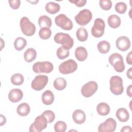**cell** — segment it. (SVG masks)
Returning a JSON list of instances; mask_svg holds the SVG:
<instances>
[{
    "instance_id": "6da1fadb",
    "label": "cell",
    "mask_w": 132,
    "mask_h": 132,
    "mask_svg": "<svg viewBox=\"0 0 132 132\" xmlns=\"http://www.w3.org/2000/svg\"><path fill=\"white\" fill-rule=\"evenodd\" d=\"M54 41L56 43L61 44L65 48L70 49L74 44L73 39L68 34L63 32L57 33L54 38Z\"/></svg>"
},
{
    "instance_id": "7a4b0ae2",
    "label": "cell",
    "mask_w": 132,
    "mask_h": 132,
    "mask_svg": "<svg viewBox=\"0 0 132 132\" xmlns=\"http://www.w3.org/2000/svg\"><path fill=\"white\" fill-rule=\"evenodd\" d=\"M108 61L116 71L120 73L124 71L125 64L123 57L120 54L117 53L112 54L109 57Z\"/></svg>"
},
{
    "instance_id": "3957f363",
    "label": "cell",
    "mask_w": 132,
    "mask_h": 132,
    "mask_svg": "<svg viewBox=\"0 0 132 132\" xmlns=\"http://www.w3.org/2000/svg\"><path fill=\"white\" fill-rule=\"evenodd\" d=\"M110 89L111 92L116 95L121 94L124 91L123 80L119 76H112L110 79Z\"/></svg>"
},
{
    "instance_id": "277c9868",
    "label": "cell",
    "mask_w": 132,
    "mask_h": 132,
    "mask_svg": "<svg viewBox=\"0 0 132 132\" xmlns=\"http://www.w3.org/2000/svg\"><path fill=\"white\" fill-rule=\"evenodd\" d=\"M20 28L23 34L27 36H32L36 31V26L26 16L21 18L20 22Z\"/></svg>"
},
{
    "instance_id": "5b68a950",
    "label": "cell",
    "mask_w": 132,
    "mask_h": 132,
    "mask_svg": "<svg viewBox=\"0 0 132 132\" xmlns=\"http://www.w3.org/2000/svg\"><path fill=\"white\" fill-rule=\"evenodd\" d=\"M47 120L43 115H40L36 118L35 121L30 127L29 130L30 132H40L46 128L47 126Z\"/></svg>"
},
{
    "instance_id": "8992f818",
    "label": "cell",
    "mask_w": 132,
    "mask_h": 132,
    "mask_svg": "<svg viewBox=\"0 0 132 132\" xmlns=\"http://www.w3.org/2000/svg\"><path fill=\"white\" fill-rule=\"evenodd\" d=\"M54 69L53 64L49 61H39L35 63L32 65V70L38 74L49 73Z\"/></svg>"
},
{
    "instance_id": "52a82bcc",
    "label": "cell",
    "mask_w": 132,
    "mask_h": 132,
    "mask_svg": "<svg viewBox=\"0 0 132 132\" xmlns=\"http://www.w3.org/2000/svg\"><path fill=\"white\" fill-rule=\"evenodd\" d=\"M92 18V12L87 9L80 10L75 16L76 23L81 26H85L89 23Z\"/></svg>"
},
{
    "instance_id": "ba28073f",
    "label": "cell",
    "mask_w": 132,
    "mask_h": 132,
    "mask_svg": "<svg viewBox=\"0 0 132 132\" xmlns=\"http://www.w3.org/2000/svg\"><path fill=\"white\" fill-rule=\"evenodd\" d=\"M59 71L62 74L73 73L77 69V64L73 59H69L60 64Z\"/></svg>"
},
{
    "instance_id": "9c48e42d",
    "label": "cell",
    "mask_w": 132,
    "mask_h": 132,
    "mask_svg": "<svg viewBox=\"0 0 132 132\" xmlns=\"http://www.w3.org/2000/svg\"><path fill=\"white\" fill-rule=\"evenodd\" d=\"M55 22L57 26L63 30H71L73 26L72 21L64 14H60L56 16L55 19Z\"/></svg>"
},
{
    "instance_id": "30bf717a",
    "label": "cell",
    "mask_w": 132,
    "mask_h": 132,
    "mask_svg": "<svg viewBox=\"0 0 132 132\" xmlns=\"http://www.w3.org/2000/svg\"><path fill=\"white\" fill-rule=\"evenodd\" d=\"M105 27L104 21L101 18H96L94 22V25L91 28V34L95 38L102 37L104 33Z\"/></svg>"
},
{
    "instance_id": "8fae6325",
    "label": "cell",
    "mask_w": 132,
    "mask_h": 132,
    "mask_svg": "<svg viewBox=\"0 0 132 132\" xmlns=\"http://www.w3.org/2000/svg\"><path fill=\"white\" fill-rule=\"evenodd\" d=\"M97 89V84L94 81H90L82 87L81 93L84 97H89L96 92Z\"/></svg>"
},
{
    "instance_id": "7c38bea8",
    "label": "cell",
    "mask_w": 132,
    "mask_h": 132,
    "mask_svg": "<svg viewBox=\"0 0 132 132\" xmlns=\"http://www.w3.org/2000/svg\"><path fill=\"white\" fill-rule=\"evenodd\" d=\"M48 77L46 75H39L32 80L31 84V88L36 91L42 90L48 82Z\"/></svg>"
},
{
    "instance_id": "4fadbf2b",
    "label": "cell",
    "mask_w": 132,
    "mask_h": 132,
    "mask_svg": "<svg viewBox=\"0 0 132 132\" xmlns=\"http://www.w3.org/2000/svg\"><path fill=\"white\" fill-rule=\"evenodd\" d=\"M116 127V121L113 118H109L98 126V131L99 132H113L115 130Z\"/></svg>"
},
{
    "instance_id": "5bb4252c",
    "label": "cell",
    "mask_w": 132,
    "mask_h": 132,
    "mask_svg": "<svg viewBox=\"0 0 132 132\" xmlns=\"http://www.w3.org/2000/svg\"><path fill=\"white\" fill-rule=\"evenodd\" d=\"M116 46L117 48L121 51H126L130 46V41L126 36H121L117 38L116 40Z\"/></svg>"
},
{
    "instance_id": "9a60e30c",
    "label": "cell",
    "mask_w": 132,
    "mask_h": 132,
    "mask_svg": "<svg viewBox=\"0 0 132 132\" xmlns=\"http://www.w3.org/2000/svg\"><path fill=\"white\" fill-rule=\"evenodd\" d=\"M23 93L20 89H13L11 90L8 94V98L12 103L18 102L22 100Z\"/></svg>"
},
{
    "instance_id": "2e32d148",
    "label": "cell",
    "mask_w": 132,
    "mask_h": 132,
    "mask_svg": "<svg viewBox=\"0 0 132 132\" xmlns=\"http://www.w3.org/2000/svg\"><path fill=\"white\" fill-rule=\"evenodd\" d=\"M72 118L74 122L76 124H81L85 122L86 116L83 110L81 109H76L73 112Z\"/></svg>"
},
{
    "instance_id": "e0dca14e",
    "label": "cell",
    "mask_w": 132,
    "mask_h": 132,
    "mask_svg": "<svg viewBox=\"0 0 132 132\" xmlns=\"http://www.w3.org/2000/svg\"><path fill=\"white\" fill-rule=\"evenodd\" d=\"M118 119L122 122H127L129 118V114L126 109L124 108H119L116 113Z\"/></svg>"
},
{
    "instance_id": "ac0fdd59",
    "label": "cell",
    "mask_w": 132,
    "mask_h": 132,
    "mask_svg": "<svg viewBox=\"0 0 132 132\" xmlns=\"http://www.w3.org/2000/svg\"><path fill=\"white\" fill-rule=\"evenodd\" d=\"M75 57L78 61H82L87 59L88 56V52L85 47L79 46L75 50Z\"/></svg>"
},
{
    "instance_id": "d6986e66",
    "label": "cell",
    "mask_w": 132,
    "mask_h": 132,
    "mask_svg": "<svg viewBox=\"0 0 132 132\" xmlns=\"http://www.w3.org/2000/svg\"><path fill=\"white\" fill-rule=\"evenodd\" d=\"M42 103L46 105H51L54 101V95L53 93L48 90L44 91L42 95Z\"/></svg>"
},
{
    "instance_id": "ffe728a7",
    "label": "cell",
    "mask_w": 132,
    "mask_h": 132,
    "mask_svg": "<svg viewBox=\"0 0 132 132\" xmlns=\"http://www.w3.org/2000/svg\"><path fill=\"white\" fill-rule=\"evenodd\" d=\"M110 106L105 102H101L97 104L96 107V111L97 113L102 116H106L110 112Z\"/></svg>"
},
{
    "instance_id": "44dd1931",
    "label": "cell",
    "mask_w": 132,
    "mask_h": 132,
    "mask_svg": "<svg viewBox=\"0 0 132 132\" xmlns=\"http://www.w3.org/2000/svg\"><path fill=\"white\" fill-rule=\"evenodd\" d=\"M108 24L109 26L112 28H116L120 26L121 24L120 18L116 14H112L108 18Z\"/></svg>"
},
{
    "instance_id": "7402d4cb",
    "label": "cell",
    "mask_w": 132,
    "mask_h": 132,
    "mask_svg": "<svg viewBox=\"0 0 132 132\" xmlns=\"http://www.w3.org/2000/svg\"><path fill=\"white\" fill-rule=\"evenodd\" d=\"M30 110V107L26 103H22L20 104L19 105L16 109L18 114L22 117L27 116L29 114Z\"/></svg>"
},
{
    "instance_id": "603a6c76",
    "label": "cell",
    "mask_w": 132,
    "mask_h": 132,
    "mask_svg": "<svg viewBox=\"0 0 132 132\" xmlns=\"http://www.w3.org/2000/svg\"><path fill=\"white\" fill-rule=\"evenodd\" d=\"M45 8L48 13L54 14L60 10V6L57 3L53 2H49L46 4Z\"/></svg>"
},
{
    "instance_id": "cb8c5ba5",
    "label": "cell",
    "mask_w": 132,
    "mask_h": 132,
    "mask_svg": "<svg viewBox=\"0 0 132 132\" xmlns=\"http://www.w3.org/2000/svg\"><path fill=\"white\" fill-rule=\"evenodd\" d=\"M37 56V52L33 48H29L24 53V58L27 62H30L34 60Z\"/></svg>"
},
{
    "instance_id": "d4e9b609",
    "label": "cell",
    "mask_w": 132,
    "mask_h": 132,
    "mask_svg": "<svg viewBox=\"0 0 132 132\" xmlns=\"http://www.w3.org/2000/svg\"><path fill=\"white\" fill-rule=\"evenodd\" d=\"M38 24L41 28H50L52 26L51 19L47 15H41L38 19Z\"/></svg>"
},
{
    "instance_id": "484cf974",
    "label": "cell",
    "mask_w": 132,
    "mask_h": 132,
    "mask_svg": "<svg viewBox=\"0 0 132 132\" xmlns=\"http://www.w3.org/2000/svg\"><path fill=\"white\" fill-rule=\"evenodd\" d=\"M97 47L98 51L101 53L106 54L110 51V44L108 41L103 40L98 43Z\"/></svg>"
},
{
    "instance_id": "4316f807",
    "label": "cell",
    "mask_w": 132,
    "mask_h": 132,
    "mask_svg": "<svg viewBox=\"0 0 132 132\" xmlns=\"http://www.w3.org/2000/svg\"><path fill=\"white\" fill-rule=\"evenodd\" d=\"M67 81L62 77H58L54 81L53 85L54 88L57 90H62L65 89L67 86Z\"/></svg>"
},
{
    "instance_id": "83f0119b",
    "label": "cell",
    "mask_w": 132,
    "mask_h": 132,
    "mask_svg": "<svg viewBox=\"0 0 132 132\" xmlns=\"http://www.w3.org/2000/svg\"><path fill=\"white\" fill-rule=\"evenodd\" d=\"M76 35L77 39L81 42L86 41L88 36L87 30L83 27H80L77 30Z\"/></svg>"
},
{
    "instance_id": "f1b7e54d",
    "label": "cell",
    "mask_w": 132,
    "mask_h": 132,
    "mask_svg": "<svg viewBox=\"0 0 132 132\" xmlns=\"http://www.w3.org/2000/svg\"><path fill=\"white\" fill-rule=\"evenodd\" d=\"M26 40L22 37H18L14 42V46L17 51H21L26 46Z\"/></svg>"
},
{
    "instance_id": "f546056e",
    "label": "cell",
    "mask_w": 132,
    "mask_h": 132,
    "mask_svg": "<svg viewBox=\"0 0 132 132\" xmlns=\"http://www.w3.org/2000/svg\"><path fill=\"white\" fill-rule=\"evenodd\" d=\"M11 83L16 86H20L24 82V77L20 73H15L10 78Z\"/></svg>"
},
{
    "instance_id": "4dcf8cb0",
    "label": "cell",
    "mask_w": 132,
    "mask_h": 132,
    "mask_svg": "<svg viewBox=\"0 0 132 132\" xmlns=\"http://www.w3.org/2000/svg\"><path fill=\"white\" fill-rule=\"evenodd\" d=\"M52 35V31L48 27L41 28L39 31V35L40 38L43 40H46L50 38Z\"/></svg>"
},
{
    "instance_id": "1f68e13d",
    "label": "cell",
    "mask_w": 132,
    "mask_h": 132,
    "mask_svg": "<svg viewBox=\"0 0 132 132\" xmlns=\"http://www.w3.org/2000/svg\"><path fill=\"white\" fill-rule=\"evenodd\" d=\"M69 50L64 48L62 46L59 47L56 52V55L60 59H64L69 56Z\"/></svg>"
},
{
    "instance_id": "d6a6232c",
    "label": "cell",
    "mask_w": 132,
    "mask_h": 132,
    "mask_svg": "<svg viewBox=\"0 0 132 132\" xmlns=\"http://www.w3.org/2000/svg\"><path fill=\"white\" fill-rule=\"evenodd\" d=\"M67 128L66 123L62 121L57 122L54 125V130L56 132H64Z\"/></svg>"
},
{
    "instance_id": "836d02e7",
    "label": "cell",
    "mask_w": 132,
    "mask_h": 132,
    "mask_svg": "<svg viewBox=\"0 0 132 132\" xmlns=\"http://www.w3.org/2000/svg\"><path fill=\"white\" fill-rule=\"evenodd\" d=\"M115 10L118 13L123 14L127 10V5L124 2H118L115 5Z\"/></svg>"
},
{
    "instance_id": "e575fe53",
    "label": "cell",
    "mask_w": 132,
    "mask_h": 132,
    "mask_svg": "<svg viewBox=\"0 0 132 132\" xmlns=\"http://www.w3.org/2000/svg\"><path fill=\"white\" fill-rule=\"evenodd\" d=\"M42 114H43L46 118V119L47 120V122L48 123L53 122L55 120V114L54 112L52 110H45L42 113Z\"/></svg>"
},
{
    "instance_id": "d590c367",
    "label": "cell",
    "mask_w": 132,
    "mask_h": 132,
    "mask_svg": "<svg viewBox=\"0 0 132 132\" xmlns=\"http://www.w3.org/2000/svg\"><path fill=\"white\" fill-rule=\"evenodd\" d=\"M99 4L101 8L105 10H108L112 7V2L110 0H100Z\"/></svg>"
},
{
    "instance_id": "8d00e7d4",
    "label": "cell",
    "mask_w": 132,
    "mask_h": 132,
    "mask_svg": "<svg viewBox=\"0 0 132 132\" xmlns=\"http://www.w3.org/2000/svg\"><path fill=\"white\" fill-rule=\"evenodd\" d=\"M10 6L13 9H18L21 4V1L20 0H9L8 1Z\"/></svg>"
},
{
    "instance_id": "74e56055",
    "label": "cell",
    "mask_w": 132,
    "mask_h": 132,
    "mask_svg": "<svg viewBox=\"0 0 132 132\" xmlns=\"http://www.w3.org/2000/svg\"><path fill=\"white\" fill-rule=\"evenodd\" d=\"M70 3L74 4L76 6L81 7L85 5L87 1L86 0H73V1H69Z\"/></svg>"
},
{
    "instance_id": "f35d334b",
    "label": "cell",
    "mask_w": 132,
    "mask_h": 132,
    "mask_svg": "<svg viewBox=\"0 0 132 132\" xmlns=\"http://www.w3.org/2000/svg\"><path fill=\"white\" fill-rule=\"evenodd\" d=\"M131 52H130L126 56V62L128 64H132V60H131Z\"/></svg>"
},
{
    "instance_id": "ab89813d",
    "label": "cell",
    "mask_w": 132,
    "mask_h": 132,
    "mask_svg": "<svg viewBox=\"0 0 132 132\" xmlns=\"http://www.w3.org/2000/svg\"><path fill=\"white\" fill-rule=\"evenodd\" d=\"M0 117H1V126H3V125H4L6 122V119L5 118V116H4L3 114H0Z\"/></svg>"
},
{
    "instance_id": "60d3db41",
    "label": "cell",
    "mask_w": 132,
    "mask_h": 132,
    "mask_svg": "<svg viewBox=\"0 0 132 132\" xmlns=\"http://www.w3.org/2000/svg\"><path fill=\"white\" fill-rule=\"evenodd\" d=\"M131 87H132V85H130L127 88V91L126 93L129 96V97H132V92H131Z\"/></svg>"
},
{
    "instance_id": "b9f144b4",
    "label": "cell",
    "mask_w": 132,
    "mask_h": 132,
    "mask_svg": "<svg viewBox=\"0 0 132 132\" xmlns=\"http://www.w3.org/2000/svg\"><path fill=\"white\" fill-rule=\"evenodd\" d=\"M131 131V128L129 126H125L122 127V128L121 130V131Z\"/></svg>"
},
{
    "instance_id": "7bdbcfd3",
    "label": "cell",
    "mask_w": 132,
    "mask_h": 132,
    "mask_svg": "<svg viewBox=\"0 0 132 132\" xmlns=\"http://www.w3.org/2000/svg\"><path fill=\"white\" fill-rule=\"evenodd\" d=\"M131 71H132V68H130L127 71V72H126V75L127 76V77H128V78H129L130 79H132V73H131Z\"/></svg>"
}]
</instances>
